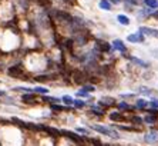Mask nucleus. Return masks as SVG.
I'll return each mask as SVG.
<instances>
[{
	"instance_id": "1",
	"label": "nucleus",
	"mask_w": 158,
	"mask_h": 146,
	"mask_svg": "<svg viewBox=\"0 0 158 146\" xmlns=\"http://www.w3.org/2000/svg\"><path fill=\"white\" fill-rule=\"evenodd\" d=\"M53 14H54V17H56L57 20H60V22H68V23L73 22V17H71L68 13H66V11L54 10L53 11Z\"/></svg>"
},
{
	"instance_id": "2",
	"label": "nucleus",
	"mask_w": 158,
	"mask_h": 146,
	"mask_svg": "<svg viewBox=\"0 0 158 146\" xmlns=\"http://www.w3.org/2000/svg\"><path fill=\"white\" fill-rule=\"evenodd\" d=\"M93 129L97 130V132H100V133H104L107 136H111V137H118L117 135V132H114L113 129H110V127H104V126H100V125H94L93 126Z\"/></svg>"
},
{
	"instance_id": "3",
	"label": "nucleus",
	"mask_w": 158,
	"mask_h": 146,
	"mask_svg": "<svg viewBox=\"0 0 158 146\" xmlns=\"http://www.w3.org/2000/svg\"><path fill=\"white\" fill-rule=\"evenodd\" d=\"M61 133H63L64 136H67L68 139H71L73 142H75L77 145H81V146L84 145V140H83V137H80L78 135H75L74 132H70V130H63Z\"/></svg>"
},
{
	"instance_id": "4",
	"label": "nucleus",
	"mask_w": 158,
	"mask_h": 146,
	"mask_svg": "<svg viewBox=\"0 0 158 146\" xmlns=\"http://www.w3.org/2000/svg\"><path fill=\"white\" fill-rule=\"evenodd\" d=\"M21 73H23V68H21L20 65L11 66V68H9V70H7V75L11 76V78H16V79H20Z\"/></svg>"
},
{
	"instance_id": "5",
	"label": "nucleus",
	"mask_w": 158,
	"mask_h": 146,
	"mask_svg": "<svg viewBox=\"0 0 158 146\" xmlns=\"http://www.w3.org/2000/svg\"><path fill=\"white\" fill-rule=\"evenodd\" d=\"M127 39H128V42H131V43H142V42H144V34L140 32V33L130 34Z\"/></svg>"
},
{
	"instance_id": "6",
	"label": "nucleus",
	"mask_w": 158,
	"mask_h": 146,
	"mask_svg": "<svg viewBox=\"0 0 158 146\" xmlns=\"http://www.w3.org/2000/svg\"><path fill=\"white\" fill-rule=\"evenodd\" d=\"M95 49L100 50V52H110L111 46L108 45L107 42H103V40H97L95 42Z\"/></svg>"
},
{
	"instance_id": "7",
	"label": "nucleus",
	"mask_w": 158,
	"mask_h": 146,
	"mask_svg": "<svg viewBox=\"0 0 158 146\" xmlns=\"http://www.w3.org/2000/svg\"><path fill=\"white\" fill-rule=\"evenodd\" d=\"M40 130H44V132H47L50 136H53V137H56V136H60V130H57V129H54V127H50V126H43V125H40Z\"/></svg>"
},
{
	"instance_id": "8",
	"label": "nucleus",
	"mask_w": 158,
	"mask_h": 146,
	"mask_svg": "<svg viewBox=\"0 0 158 146\" xmlns=\"http://www.w3.org/2000/svg\"><path fill=\"white\" fill-rule=\"evenodd\" d=\"M73 79L74 82L77 83V85H83L85 82V75L83 73V72H78V70H75L73 73Z\"/></svg>"
},
{
	"instance_id": "9",
	"label": "nucleus",
	"mask_w": 158,
	"mask_h": 146,
	"mask_svg": "<svg viewBox=\"0 0 158 146\" xmlns=\"http://www.w3.org/2000/svg\"><path fill=\"white\" fill-rule=\"evenodd\" d=\"M21 100H23V103L33 105V103H36V96H34V93H24L21 96Z\"/></svg>"
},
{
	"instance_id": "10",
	"label": "nucleus",
	"mask_w": 158,
	"mask_h": 146,
	"mask_svg": "<svg viewBox=\"0 0 158 146\" xmlns=\"http://www.w3.org/2000/svg\"><path fill=\"white\" fill-rule=\"evenodd\" d=\"M113 47H114L116 50H120V52H123V53H126V52H127L126 45H124V43H123L121 40H118V39L113 42Z\"/></svg>"
},
{
	"instance_id": "11",
	"label": "nucleus",
	"mask_w": 158,
	"mask_h": 146,
	"mask_svg": "<svg viewBox=\"0 0 158 146\" xmlns=\"http://www.w3.org/2000/svg\"><path fill=\"white\" fill-rule=\"evenodd\" d=\"M140 32L142 34H148V36H154V37H158V30L155 29H150V27H141Z\"/></svg>"
},
{
	"instance_id": "12",
	"label": "nucleus",
	"mask_w": 158,
	"mask_h": 146,
	"mask_svg": "<svg viewBox=\"0 0 158 146\" xmlns=\"http://www.w3.org/2000/svg\"><path fill=\"white\" fill-rule=\"evenodd\" d=\"M110 119H111V120H114V122H123L126 118H124V116H123L120 112H113L111 115H110Z\"/></svg>"
},
{
	"instance_id": "13",
	"label": "nucleus",
	"mask_w": 158,
	"mask_h": 146,
	"mask_svg": "<svg viewBox=\"0 0 158 146\" xmlns=\"http://www.w3.org/2000/svg\"><path fill=\"white\" fill-rule=\"evenodd\" d=\"M145 142H148V143H152V142H157L158 140V133L157 132H154V133H148V135H145Z\"/></svg>"
},
{
	"instance_id": "14",
	"label": "nucleus",
	"mask_w": 158,
	"mask_h": 146,
	"mask_svg": "<svg viewBox=\"0 0 158 146\" xmlns=\"http://www.w3.org/2000/svg\"><path fill=\"white\" fill-rule=\"evenodd\" d=\"M116 102H114V99L113 98H103L101 100H100V105L101 106H113Z\"/></svg>"
},
{
	"instance_id": "15",
	"label": "nucleus",
	"mask_w": 158,
	"mask_h": 146,
	"mask_svg": "<svg viewBox=\"0 0 158 146\" xmlns=\"http://www.w3.org/2000/svg\"><path fill=\"white\" fill-rule=\"evenodd\" d=\"M98 6H100L103 10H111V3H110L108 0H101Z\"/></svg>"
},
{
	"instance_id": "16",
	"label": "nucleus",
	"mask_w": 158,
	"mask_h": 146,
	"mask_svg": "<svg viewBox=\"0 0 158 146\" xmlns=\"http://www.w3.org/2000/svg\"><path fill=\"white\" fill-rule=\"evenodd\" d=\"M117 20H118V22L121 23V24H124V26H127V24H130V19H128L127 16H124V14H118Z\"/></svg>"
},
{
	"instance_id": "17",
	"label": "nucleus",
	"mask_w": 158,
	"mask_h": 146,
	"mask_svg": "<svg viewBox=\"0 0 158 146\" xmlns=\"http://www.w3.org/2000/svg\"><path fill=\"white\" fill-rule=\"evenodd\" d=\"M135 65H138V66H141V68H148V63H145V62H142V60H140V59H137V57H130Z\"/></svg>"
},
{
	"instance_id": "18",
	"label": "nucleus",
	"mask_w": 158,
	"mask_h": 146,
	"mask_svg": "<svg viewBox=\"0 0 158 146\" xmlns=\"http://www.w3.org/2000/svg\"><path fill=\"white\" fill-rule=\"evenodd\" d=\"M145 4H147L148 7H151V9H155L158 6V1L157 0H145Z\"/></svg>"
},
{
	"instance_id": "19",
	"label": "nucleus",
	"mask_w": 158,
	"mask_h": 146,
	"mask_svg": "<svg viewBox=\"0 0 158 146\" xmlns=\"http://www.w3.org/2000/svg\"><path fill=\"white\" fill-rule=\"evenodd\" d=\"M43 100L49 102V103H56V102H60V99H56V98H51V96H43Z\"/></svg>"
},
{
	"instance_id": "20",
	"label": "nucleus",
	"mask_w": 158,
	"mask_h": 146,
	"mask_svg": "<svg viewBox=\"0 0 158 146\" xmlns=\"http://www.w3.org/2000/svg\"><path fill=\"white\" fill-rule=\"evenodd\" d=\"M73 40H71V39H67V40H66V42H64V46H66V49H68V50H70V52H73Z\"/></svg>"
},
{
	"instance_id": "21",
	"label": "nucleus",
	"mask_w": 158,
	"mask_h": 146,
	"mask_svg": "<svg viewBox=\"0 0 158 146\" xmlns=\"http://www.w3.org/2000/svg\"><path fill=\"white\" fill-rule=\"evenodd\" d=\"M43 7H51V0H37Z\"/></svg>"
},
{
	"instance_id": "22",
	"label": "nucleus",
	"mask_w": 158,
	"mask_h": 146,
	"mask_svg": "<svg viewBox=\"0 0 158 146\" xmlns=\"http://www.w3.org/2000/svg\"><path fill=\"white\" fill-rule=\"evenodd\" d=\"M61 100L66 103V105H73L74 103V99L71 98V96H63V99Z\"/></svg>"
},
{
	"instance_id": "23",
	"label": "nucleus",
	"mask_w": 158,
	"mask_h": 146,
	"mask_svg": "<svg viewBox=\"0 0 158 146\" xmlns=\"http://www.w3.org/2000/svg\"><path fill=\"white\" fill-rule=\"evenodd\" d=\"M34 92H37V93H42V95H47L49 93V89H44V88H34Z\"/></svg>"
},
{
	"instance_id": "24",
	"label": "nucleus",
	"mask_w": 158,
	"mask_h": 146,
	"mask_svg": "<svg viewBox=\"0 0 158 146\" xmlns=\"http://www.w3.org/2000/svg\"><path fill=\"white\" fill-rule=\"evenodd\" d=\"M51 109L53 110H57V112H63V110H66V108L59 106V105H51Z\"/></svg>"
},
{
	"instance_id": "25",
	"label": "nucleus",
	"mask_w": 158,
	"mask_h": 146,
	"mask_svg": "<svg viewBox=\"0 0 158 146\" xmlns=\"http://www.w3.org/2000/svg\"><path fill=\"white\" fill-rule=\"evenodd\" d=\"M144 120H145L147 123H150V125H151V123H155V116H147Z\"/></svg>"
},
{
	"instance_id": "26",
	"label": "nucleus",
	"mask_w": 158,
	"mask_h": 146,
	"mask_svg": "<svg viewBox=\"0 0 158 146\" xmlns=\"http://www.w3.org/2000/svg\"><path fill=\"white\" fill-rule=\"evenodd\" d=\"M118 108H120V109H126V110H130V109H131V106H130V105H127V103H124V102H123V103H120V105H118Z\"/></svg>"
},
{
	"instance_id": "27",
	"label": "nucleus",
	"mask_w": 158,
	"mask_h": 146,
	"mask_svg": "<svg viewBox=\"0 0 158 146\" xmlns=\"http://www.w3.org/2000/svg\"><path fill=\"white\" fill-rule=\"evenodd\" d=\"M131 122H133V123H142V119L138 118V116H133V118H131Z\"/></svg>"
},
{
	"instance_id": "28",
	"label": "nucleus",
	"mask_w": 158,
	"mask_h": 146,
	"mask_svg": "<svg viewBox=\"0 0 158 146\" xmlns=\"http://www.w3.org/2000/svg\"><path fill=\"white\" fill-rule=\"evenodd\" d=\"M147 105H148L147 100H138L137 102V108H145Z\"/></svg>"
},
{
	"instance_id": "29",
	"label": "nucleus",
	"mask_w": 158,
	"mask_h": 146,
	"mask_svg": "<svg viewBox=\"0 0 158 146\" xmlns=\"http://www.w3.org/2000/svg\"><path fill=\"white\" fill-rule=\"evenodd\" d=\"M74 105H75L77 108H83V106H84L85 103H84L83 100H74Z\"/></svg>"
},
{
	"instance_id": "30",
	"label": "nucleus",
	"mask_w": 158,
	"mask_h": 146,
	"mask_svg": "<svg viewBox=\"0 0 158 146\" xmlns=\"http://www.w3.org/2000/svg\"><path fill=\"white\" fill-rule=\"evenodd\" d=\"M87 95H88L87 90H78L77 92V96H87Z\"/></svg>"
},
{
	"instance_id": "31",
	"label": "nucleus",
	"mask_w": 158,
	"mask_h": 146,
	"mask_svg": "<svg viewBox=\"0 0 158 146\" xmlns=\"http://www.w3.org/2000/svg\"><path fill=\"white\" fill-rule=\"evenodd\" d=\"M47 76H39V78H36V80H39V82H46L47 80Z\"/></svg>"
},
{
	"instance_id": "32",
	"label": "nucleus",
	"mask_w": 158,
	"mask_h": 146,
	"mask_svg": "<svg viewBox=\"0 0 158 146\" xmlns=\"http://www.w3.org/2000/svg\"><path fill=\"white\" fill-rule=\"evenodd\" d=\"M61 1H64V3H67V4H75V3H77L75 0H61Z\"/></svg>"
},
{
	"instance_id": "33",
	"label": "nucleus",
	"mask_w": 158,
	"mask_h": 146,
	"mask_svg": "<svg viewBox=\"0 0 158 146\" xmlns=\"http://www.w3.org/2000/svg\"><path fill=\"white\" fill-rule=\"evenodd\" d=\"M151 106H152V108H158V100H157V99L151 100Z\"/></svg>"
},
{
	"instance_id": "34",
	"label": "nucleus",
	"mask_w": 158,
	"mask_h": 146,
	"mask_svg": "<svg viewBox=\"0 0 158 146\" xmlns=\"http://www.w3.org/2000/svg\"><path fill=\"white\" fill-rule=\"evenodd\" d=\"M84 90H87V92H93L94 89V86H84Z\"/></svg>"
},
{
	"instance_id": "35",
	"label": "nucleus",
	"mask_w": 158,
	"mask_h": 146,
	"mask_svg": "<svg viewBox=\"0 0 158 146\" xmlns=\"http://www.w3.org/2000/svg\"><path fill=\"white\" fill-rule=\"evenodd\" d=\"M16 90H26V92H32V89H29V88H16Z\"/></svg>"
},
{
	"instance_id": "36",
	"label": "nucleus",
	"mask_w": 158,
	"mask_h": 146,
	"mask_svg": "<svg viewBox=\"0 0 158 146\" xmlns=\"http://www.w3.org/2000/svg\"><path fill=\"white\" fill-rule=\"evenodd\" d=\"M127 3H131V4H138V0H126Z\"/></svg>"
},
{
	"instance_id": "37",
	"label": "nucleus",
	"mask_w": 158,
	"mask_h": 146,
	"mask_svg": "<svg viewBox=\"0 0 158 146\" xmlns=\"http://www.w3.org/2000/svg\"><path fill=\"white\" fill-rule=\"evenodd\" d=\"M77 130H78V132H80V133H85V135H87V133H88V132H87V130H85V129H80V127H78V129H77Z\"/></svg>"
},
{
	"instance_id": "38",
	"label": "nucleus",
	"mask_w": 158,
	"mask_h": 146,
	"mask_svg": "<svg viewBox=\"0 0 158 146\" xmlns=\"http://www.w3.org/2000/svg\"><path fill=\"white\" fill-rule=\"evenodd\" d=\"M152 17H154V19H157V20H158V10L152 13Z\"/></svg>"
},
{
	"instance_id": "39",
	"label": "nucleus",
	"mask_w": 158,
	"mask_h": 146,
	"mask_svg": "<svg viewBox=\"0 0 158 146\" xmlns=\"http://www.w3.org/2000/svg\"><path fill=\"white\" fill-rule=\"evenodd\" d=\"M111 1H113L114 4H118V3H120V1H123V0H111Z\"/></svg>"
},
{
	"instance_id": "40",
	"label": "nucleus",
	"mask_w": 158,
	"mask_h": 146,
	"mask_svg": "<svg viewBox=\"0 0 158 146\" xmlns=\"http://www.w3.org/2000/svg\"><path fill=\"white\" fill-rule=\"evenodd\" d=\"M0 1H3V0H0Z\"/></svg>"
}]
</instances>
